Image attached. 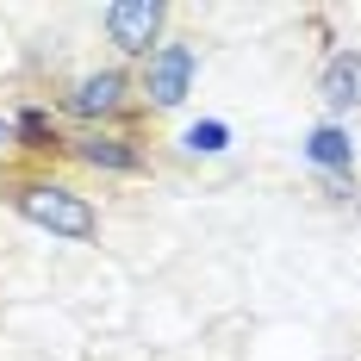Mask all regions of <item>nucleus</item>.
<instances>
[{"mask_svg":"<svg viewBox=\"0 0 361 361\" xmlns=\"http://www.w3.org/2000/svg\"><path fill=\"white\" fill-rule=\"evenodd\" d=\"M0 200L13 206V218H25L50 243H94L100 237V206L56 175H19L0 187Z\"/></svg>","mask_w":361,"mask_h":361,"instance_id":"nucleus-1","label":"nucleus"},{"mask_svg":"<svg viewBox=\"0 0 361 361\" xmlns=\"http://www.w3.org/2000/svg\"><path fill=\"white\" fill-rule=\"evenodd\" d=\"M137 106V75L125 69V63H112V69H87L69 81V94H63V118H75L81 131H112L125 112Z\"/></svg>","mask_w":361,"mask_h":361,"instance_id":"nucleus-2","label":"nucleus"},{"mask_svg":"<svg viewBox=\"0 0 361 361\" xmlns=\"http://www.w3.org/2000/svg\"><path fill=\"white\" fill-rule=\"evenodd\" d=\"M193 81H200V50L187 37H162L137 69V100L149 112H175V106H187Z\"/></svg>","mask_w":361,"mask_h":361,"instance_id":"nucleus-3","label":"nucleus"},{"mask_svg":"<svg viewBox=\"0 0 361 361\" xmlns=\"http://www.w3.org/2000/svg\"><path fill=\"white\" fill-rule=\"evenodd\" d=\"M100 25H106V44L125 63H144L169 32V0H112L100 13Z\"/></svg>","mask_w":361,"mask_h":361,"instance_id":"nucleus-4","label":"nucleus"},{"mask_svg":"<svg viewBox=\"0 0 361 361\" xmlns=\"http://www.w3.org/2000/svg\"><path fill=\"white\" fill-rule=\"evenodd\" d=\"M63 156H75L94 175H144V162H149V149L131 131H75Z\"/></svg>","mask_w":361,"mask_h":361,"instance_id":"nucleus-5","label":"nucleus"},{"mask_svg":"<svg viewBox=\"0 0 361 361\" xmlns=\"http://www.w3.org/2000/svg\"><path fill=\"white\" fill-rule=\"evenodd\" d=\"M318 100H324L330 125H343L349 112H361V50H330L318 69Z\"/></svg>","mask_w":361,"mask_h":361,"instance_id":"nucleus-6","label":"nucleus"},{"mask_svg":"<svg viewBox=\"0 0 361 361\" xmlns=\"http://www.w3.org/2000/svg\"><path fill=\"white\" fill-rule=\"evenodd\" d=\"M299 156L312 162V175L318 180H349L355 175V137H349V125H312L305 137H299Z\"/></svg>","mask_w":361,"mask_h":361,"instance_id":"nucleus-7","label":"nucleus"},{"mask_svg":"<svg viewBox=\"0 0 361 361\" xmlns=\"http://www.w3.org/2000/svg\"><path fill=\"white\" fill-rule=\"evenodd\" d=\"M13 149H25V156H63V149H69V137H63L56 112L19 106V112H13Z\"/></svg>","mask_w":361,"mask_h":361,"instance_id":"nucleus-8","label":"nucleus"},{"mask_svg":"<svg viewBox=\"0 0 361 361\" xmlns=\"http://www.w3.org/2000/svg\"><path fill=\"white\" fill-rule=\"evenodd\" d=\"M231 149V125L224 118H193L180 131V156H224Z\"/></svg>","mask_w":361,"mask_h":361,"instance_id":"nucleus-9","label":"nucleus"},{"mask_svg":"<svg viewBox=\"0 0 361 361\" xmlns=\"http://www.w3.org/2000/svg\"><path fill=\"white\" fill-rule=\"evenodd\" d=\"M13 149V118H0V156Z\"/></svg>","mask_w":361,"mask_h":361,"instance_id":"nucleus-10","label":"nucleus"},{"mask_svg":"<svg viewBox=\"0 0 361 361\" xmlns=\"http://www.w3.org/2000/svg\"><path fill=\"white\" fill-rule=\"evenodd\" d=\"M355 212H361V200H355Z\"/></svg>","mask_w":361,"mask_h":361,"instance_id":"nucleus-11","label":"nucleus"}]
</instances>
